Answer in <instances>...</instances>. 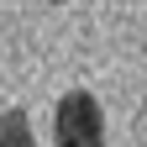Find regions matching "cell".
<instances>
[{"instance_id":"obj_1","label":"cell","mask_w":147,"mask_h":147,"mask_svg":"<svg viewBox=\"0 0 147 147\" xmlns=\"http://www.w3.org/2000/svg\"><path fill=\"white\" fill-rule=\"evenodd\" d=\"M53 142L58 147H105V110L89 89H68L53 110Z\"/></svg>"},{"instance_id":"obj_2","label":"cell","mask_w":147,"mask_h":147,"mask_svg":"<svg viewBox=\"0 0 147 147\" xmlns=\"http://www.w3.org/2000/svg\"><path fill=\"white\" fill-rule=\"evenodd\" d=\"M0 147H37L32 121H26V110H21V105L0 110Z\"/></svg>"}]
</instances>
